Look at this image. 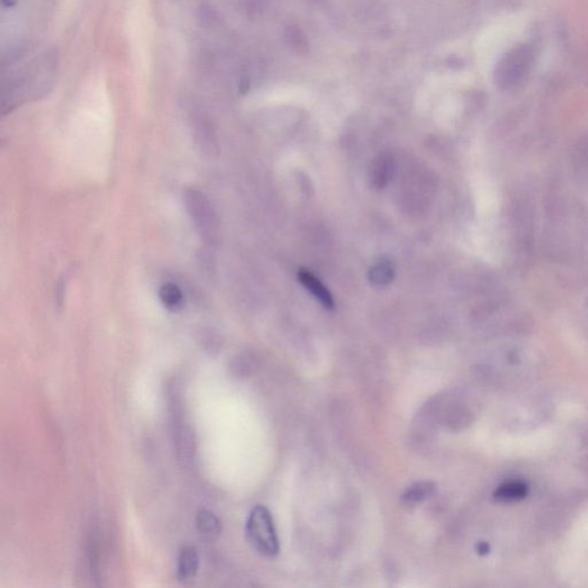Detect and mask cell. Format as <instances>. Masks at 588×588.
Returning <instances> with one entry per match:
<instances>
[{"mask_svg": "<svg viewBox=\"0 0 588 588\" xmlns=\"http://www.w3.org/2000/svg\"><path fill=\"white\" fill-rule=\"evenodd\" d=\"M532 64L533 52L529 45L514 47L496 64L495 82L505 90L517 89L530 75Z\"/></svg>", "mask_w": 588, "mask_h": 588, "instance_id": "7a4b0ae2", "label": "cell"}, {"mask_svg": "<svg viewBox=\"0 0 588 588\" xmlns=\"http://www.w3.org/2000/svg\"><path fill=\"white\" fill-rule=\"evenodd\" d=\"M587 470H588V461H587Z\"/></svg>", "mask_w": 588, "mask_h": 588, "instance_id": "5bb4252c", "label": "cell"}, {"mask_svg": "<svg viewBox=\"0 0 588 588\" xmlns=\"http://www.w3.org/2000/svg\"><path fill=\"white\" fill-rule=\"evenodd\" d=\"M246 536L252 547L266 558L278 554L279 541L273 516L264 505H255L248 514Z\"/></svg>", "mask_w": 588, "mask_h": 588, "instance_id": "6da1fadb", "label": "cell"}, {"mask_svg": "<svg viewBox=\"0 0 588 588\" xmlns=\"http://www.w3.org/2000/svg\"><path fill=\"white\" fill-rule=\"evenodd\" d=\"M196 529L205 539L215 540L222 532V524L216 514L209 510H200L196 518Z\"/></svg>", "mask_w": 588, "mask_h": 588, "instance_id": "8992f818", "label": "cell"}, {"mask_svg": "<svg viewBox=\"0 0 588 588\" xmlns=\"http://www.w3.org/2000/svg\"><path fill=\"white\" fill-rule=\"evenodd\" d=\"M389 174H391V163L389 160L380 159L375 165L372 182L377 187L380 189L384 187L389 182Z\"/></svg>", "mask_w": 588, "mask_h": 588, "instance_id": "8fae6325", "label": "cell"}, {"mask_svg": "<svg viewBox=\"0 0 588 588\" xmlns=\"http://www.w3.org/2000/svg\"><path fill=\"white\" fill-rule=\"evenodd\" d=\"M298 278L300 281L301 284L314 294L316 299H319V302L328 308V310H334V298L331 295L328 288H325L324 285L322 284L319 278H316L315 276L310 273L308 270H300L298 274Z\"/></svg>", "mask_w": 588, "mask_h": 588, "instance_id": "5b68a950", "label": "cell"}, {"mask_svg": "<svg viewBox=\"0 0 588 588\" xmlns=\"http://www.w3.org/2000/svg\"><path fill=\"white\" fill-rule=\"evenodd\" d=\"M187 209L190 211L191 218L196 223V228L200 233L207 238L213 239L215 236L216 223H215V215L213 214V209L209 205L208 200L206 199L204 194L196 191H190L187 194Z\"/></svg>", "mask_w": 588, "mask_h": 588, "instance_id": "3957f363", "label": "cell"}, {"mask_svg": "<svg viewBox=\"0 0 588 588\" xmlns=\"http://www.w3.org/2000/svg\"><path fill=\"white\" fill-rule=\"evenodd\" d=\"M477 553L479 555H486L490 553V546L486 542H479L477 545Z\"/></svg>", "mask_w": 588, "mask_h": 588, "instance_id": "7c38bea8", "label": "cell"}, {"mask_svg": "<svg viewBox=\"0 0 588 588\" xmlns=\"http://www.w3.org/2000/svg\"><path fill=\"white\" fill-rule=\"evenodd\" d=\"M160 299L163 301V306L172 312H177L183 306V293L181 288L172 283L163 285L161 288Z\"/></svg>", "mask_w": 588, "mask_h": 588, "instance_id": "9c48e42d", "label": "cell"}, {"mask_svg": "<svg viewBox=\"0 0 588 588\" xmlns=\"http://www.w3.org/2000/svg\"><path fill=\"white\" fill-rule=\"evenodd\" d=\"M435 486L431 481H420L408 487L402 495V501L407 505H415L429 499L435 493Z\"/></svg>", "mask_w": 588, "mask_h": 588, "instance_id": "52a82bcc", "label": "cell"}, {"mask_svg": "<svg viewBox=\"0 0 588 588\" xmlns=\"http://www.w3.org/2000/svg\"><path fill=\"white\" fill-rule=\"evenodd\" d=\"M370 281L375 284L385 285L392 282L394 266L389 261L382 260L370 270Z\"/></svg>", "mask_w": 588, "mask_h": 588, "instance_id": "30bf717a", "label": "cell"}, {"mask_svg": "<svg viewBox=\"0 0 588 588\" xmlns=\"http://www.w3.org/2000/svg\"><path fill=\"white\" fill-rule=\"evenodd\" d=\"M18 3V0H1V5L5 8H11V7L16 6Z\"/></svg>", "mask_w": 588, "mask_h": 588, "instance_id": "4fadbf2b", "label": "cell"}, {"mask_svg": "<svg viewBox=\"0 0 588 588\" xmlns=\"http://www.w3.org/2000/svg\"><path fill=\"white\" fill-rule=\"evenodd\" d=\"M200 558L196 547L187 545L182 547L178 555L177 576L182 582H187L196 576L199 571Z\"/></svg>", "mask_w": 588, "mask_h": 588, "instance_id": "277c9868", "label": "cell"}, {"mask_svg": "<svg viewBox=\"0 0 588 588\" xmlns=\"http://www.w3.org/2000/svg\"><path fill=\"white\" fill-rule=\"evenodd\" d=\"M529 493V487L521 481H509L499 486L494 498L499 501H518L523 500Z\"/></svg>", "mask_w": 588, "mask_h": 588, "instance_id": "ba28073f", "label": "cell"}]
</instances>
